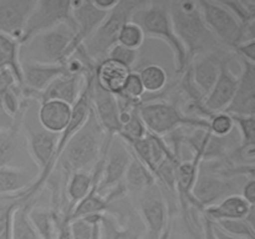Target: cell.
Wrapping results in <instances>:
<instances>
[{
  "label": "cell",
  "instance_id": "24",
  "mask_svg": "<svg viewBox=\"0 0 255 239\" xmlns=\"http://www.w3.org/2000/svg\"><path fill=\"white\" fill-rule=\"evenodd\" d=\"M254 209L241 194H233L203 211V216L212 222L246 218Z\"/></svg>",
  "mask_w": 255,
  "mask_h": 239
},
{
  "label": "cell",
  "instance_id": "35",
  "mask_svg": "<svg viewBox=\"0 0 255 239\" xmlns=\"http://www.w3.org/2000/svg\"><path fill=\"white\" fill-rule=\"evenodd\" d=\"M221 2L237 17L242 26L255 22V1L253 0H236V1L221 0Z\"/></svg>",
  "mask_w": 255,
  "mask_h": 239
},
{
  "label": "cell",
  "instance_id": "19",
  "mask_svg": "<svg viewBox=\"0 0 255 239\" xmlns=\"http://www.w3.org/2000/svg\"><path fill=\"white\" fill-rule=\"evenodd\" d=\"M86 77L76 76V75L65 74L60 75L59 77L54 80L44 91L40 94L37 99V104H41L44 101H61L65 104H69L70 106H74L75 102L81 95L82 89L85 86Z\"/></svg>",
  "mask_w": 255,
  "mask_h": 239
},
{
  "label": "cell",
  "instance_id": "12",
  "mask_svg": "<svg viewBox=\"0 0 255 239\" xmlns=\"http://www.w3.org/2000/svg\"><path fill=\"white\" fill-rule=\"evenodd\" d=\"M25 111L15 119L12 127L0 131V167H27L34 164L29 156L21 126Z\"/></svg>",
  "mask_w": 255,
  "mask_h": 239
},
{
  "label": "cell",
  "instance_id": "2",
  "mask_svg": "<svg viewBox=\"0 0 255 239\" xmlns=\"http://www.w3.org/2000/svg\"><path fill=\"white\" fill-rule=\"evenodd\" d=\"M167 7L174 34L189 61L197 55L223 47L204 22L198 1H167Z\"/></svg>",
  "mask_w": 255,
  "mask_h": 239
},
{
  "label": "cell",
  "instance_id": "8",
  "mask_svg": "<svg viewBox=\"0 0 255 239\" xmlns=\"http://www.w3.org/2000/svg\"><path fill=\"white\" fill-rule=\"evenodd\" d=\"M198 5L204 22L222 46L232 51L241 44L243 26L221 0H199Z\"/></svg>",
  "mask_w": 255,
  "mask_h": 239
},
{
  "label": "cell",
  "instance_id": "22",
  "mask_svg": "<svg viewBox=\"0 0 255 239\" xmlns=\"http://www.w3.org/2000/svg\"><path fill=\"white\" fill-rule=\"evenodd\" d=\"M37 122L46 131L52 133H62L69 124L72 115V106L61 101H44L39 104Z\"/></svg>",
  "mask_w": 255,
  "mask_h": 239
},
{
  "label": "cell",
  "instance_id": "42",
  "mask_svg": "<svg viewBox=\"0 0 255 239\" xmlns=\"http://www.w3.org/2000/svg\"><path fill=\"white\" fill-rule=\"evenodd\" d=\"M57 232L55 239H72L71 233H70L69 219L66 217H56Z\"/></svg>",
  "mask_w": 255,
  "mask_h": 239
},
{
  "label": "cell",
  "instance_id": "30",
  "mask_svg": "<svg viewBox=\"0 0 255 239\" xmlns=\"http://www.w3.org/2000/svg\"><path fill=\"white\" fill-rule=\"evenodd\" d=\"M107 208H109V204H107L105 197L100 196L96 192V188L92 187L90 193L74 207L71 214H70L69 222L84 218V217L94 216V214H105L107 212Z\"/></svg>",
  "mask_w": 255,
  "mask_h": 239
},
{
  "label": "cell",
  "instance_id": "13",
  "mask_svg": "<svg viewBox=\"0 0 255 239\" xmlns=\"http://www.w3.org/2000/svg\"><path fill=\"white\" fill-rule=\"evenodd\" d=\"M234 55V54H233ZM241 71L233 100L224 112L231 116H254L255 114V64L237 57Z\"/></svg>",
  "mask_w": 255,
  "mask_h": 239
},
{
  "label": "cell",
  "instance_id": "37",
  "mask_svg": "<svg viewBox=\"0 0 255 239\" xmlns=\"http://www.w3.org/2000/svg\"><path fill=\"white\" fill-rule=\"evenodd\" d=\"M234 129L237 131L241 144L254 143L255 122L254 116H232Z\"/></svg>",
  "mask_w": 255,
  "mask_h": 239
},
{
  "label": "cell",
  "instance_id": "17",
  "mask_svg": "<svg viewBox=\"0 0 255 239\" xmlns=\"http://www.w3.org/2000/svg\"><path fill=\"white\" fill-rule=\"evenodd\" d=\"M37 0H0V32L19 42Z\"/></svg>",
  "mask_w": 255,
  "mask_h": 239
},
{
  "label": "cell",
  "instance_id": "23",
  "mask_svg": "<svg viewBox=\"0 0 255 239\" xmlns=\"http://www.w3.org/2000/svg\"><path fill=\"white\" fill-rule=\"evenodd\" d=\"M131 70L111 59H105L96 65L95 81L104 90L117 95L124 89Z\"/></svg>",
  "mask_w": 255,
  "mask_h": 239
},
{
  "label": "cell",
  "instance_id": "32",
  "mask_svg": "<svg viewBox=\"0 0 255 239\" xmlns=\"http://www.w3.org/2000/svg\"><path fill=\"white\" fill-rule=\"evenodd\" d=\"M255 209L251 212L246 218L242 219H228V221L213 222L218 228L224 233L234 237H241L246 239H255Z\"/></svg>",
  "mask_w": 255,
  "mask_h": 239
},
{
  "label": "cell",
  "instance_id": "46",
  "mask_svg": "<svg viewBox=\"0 0 255 239\" xmlns=\"http://www.w3.org/2000/svg\"><path fill=\"white\" fill-rule=\"evenodd\" d=\"M167 239H191V237L187 234V232H179V231H176V229L172 227V222H171V231H169V234L168 237H167Z\"/></svg>",
  "mask_w": 255,
  "mask_h": 239
},
{
  "label": "cell",
  "instance_id": "41",
  "mask_svg": "<svg viewBox=\"0 0 255 239\" xmlns=\"http://www.w3.org/2000/svg\"><path fill=\"white\" fill-rule=\"evenodd\" d=\"M241 196L248 202L251 206H254L255 204V179L254 177L252 178H248L246 182H244L243 187L241 189Z\"/></svg>",
  "mask_w": 255,
  "mask_h": 239
},
{
  "label": "cell",
  "instance_id": "1",
  "mask_svg": "<svg viewBox=\"0 0 255 239\" xmlns=\"http://www.w3.org/2000/svg\"><path fill=\"white\" fill-rule=\"evenodd\" d=\"M107 137L95 116L92 107L81 128L70 138L56 166L66 176L74 172H92L104 153Z\"/></svg>",
  "mask_w": 255,
  "mask_h": 239
},
{
  "label": "cell",
  "instance_id": "11",
  "mask_svg": "<svg viewBox=\"0 0 255 239\" xmlns=\"http://www.w3.org/2000/svg\"><path fill=\"white\" fill-rule=\"evenodd\" d=\"M231 52V50L221 47L213 51L197 55L189 61L187 66L189 77L203 100L216 84L221 72L222 64Z\"/></svg>",
  "mask_w": 255,
  "mask_h": 239
},
{
  "label": "cell",
  "instance_id": "7",
  "mask_svg": "<svg viewBox=\"0 0 255 239\" xmlns=\"http://www.w3.org/2000/svg\"><path fill=\"white\" fill-rule=\"evenodd\" d=\"M136 211L143 226L142 239H167L173 218L163 191L157 182L137 197Z\"/></svg>",
  "mask_w": 255,
  "mask_h": 239
},
{
  "label": "cell",
  "instance_id": "20",
  "mask_svg": "<svg viewBox=\"0 0 255 239\" xmlns=\"http://www.w3.org/2000/svg\"><path fill=\"white\" fill-rule=\"evenodd\" d=\"M39 176L36 166L0 167V197L22 194Z\"/></svg>",
  "mask_w": 255,
  "mask_h": 239
},
{
  "label": "cell",
  "instance_id": "4",
  "mask_svg": "<svg viewBox=\"0 0 255 239\" xmlns=\"http://www.w3.org/2000/svg\"><path fill=\"white\" fill-rule=\"evenodd\" d=\"M143 31L146 37H153L166 42L173 54L176 74H183L189 64L188 55L174 34L169 17L167 1H144L131 17Z\"/></svg>",
  "mask_w": 255,
  "mask_h": 239
},
{
  "label": "cell",
  "instance_id": "38",
  "mask_svg": "<svg viewBox=\"0 0 255 239\" xmlns=\"http://www.w3.org/2000/svg\"><path fill=\"white\" fill-rule=\"evenodd\" d=\"M106 59L114 60V61L119 62V64L124 65L127 69L131 70V71H133L134 65L138 60V50H132L120 44H116L110 50Z\"/></svg>",
  "mask_w": 255,
  "mask_h": 239
},
{
  "label": "cell",
  "instance_id": "39",
  "mask_svg": "<svg viewBox=\"0 0 255 239\" xmlns=\"http://www.w3.org/2000/svg\"><path fill=\"white\" fill-rule=\"evenodd\" d=\"M232 52H233L237 57H241V59L246 60V61L255 64V40L237 45V46L232 50Z\"/></svg>",
  "mask_w": 255,
  "mask_h": 239
},
{
  "label": "cell",
  "instance_id": "29",
  "mask_svg": "<svg viewBox=\"0 0 255 239\" xmlns=\"http://www.w3.org/2000/svg\"><path fill=\"white\" fill-rule=\"evenodd\" d=\"M143 227L122 226L114 217L105 213L101 217V239H142Z\"/></svg>",
  "mask_w": 255,
  "mask_h": 239
},
{
  "label": "cell",
  "instance_id": "36",
  "mask_svg": "<svg viewBox=\"0 0 255 239\" xmlns=\"http://www.w3.org/2000/svg\"><path fill=\"white\" fill-rule=\"evenodd\" d=\"M208 129L216 137H228L234 132V122L231 115L217 112L208 119Z\"/></svg>",
  "mask_w": 255,
  "mask_h": 239
},
{
  "label": "cell",
  "instance_id": "16",
  "mask_svg": "<svg viewBox=\"0 0 255 239\" xmlns=\"http://www.w3.org/2000/svg\"><path fill=\"white\" fill-rule=\"evenodd\" d=\"M90 99H91L92 111L106 134L117 136L120 128H121L120 126V107L117 104V99L114 94L102 89L95 81V76L91 84Z\"/></svg>",
  "mask_w": 255,
  "mask_h": 239
},
{
  "label": "cell",
  "instance_id": "25",
  "mask_svg": "<svg viewBox=\"0 0 255 239\" xmlns=\"http://www.w3.org/2000/svg\"><path fill=\"white\" fill-rule=\"evenodd\" d=\"M122 184L126 189L127 196H136L137 198L142 192L156 184V178L153 173L132 154Z\"/></svg>",
  "mask_w": 255,
  "mask_h": 239
},
{
  "label": "cell",
  "instance_id": "28",
  "mask_svg": "<svg viewBox=\"0 0 255 239\" xmlns=\"http://www.w3.org/2000/svg\"><path fill=\"white\" fill-rule=\"evenodd\" d=\"M19 42L0 32V70H10L21 86V64L19 59Z\"/></svg>",
  "mask_w": 255,
  "mask_h": 239
},
{
  "label": "cell",
  "instance_id": "44",
  "mask_svg": "<svg viewBox=\"0 0 255 239\" xmlns=\"http://www.w3.org/2000/svg\"><path fill=\"white\" fill-rule=\"evenodd\" d=\"M117 1H119V0H111V1H104V0H96V1H92V2H94L95 6H96L97 9L101 10V11L109 12V11H111V10L114 9L115 6H116Z\"/></svg>",
  "mask_w": 255,
  "mask_h": 239
},
{
  "label": "cell",
  "instance_id": "34",
  "mask_svg": "<svg viewBox=\"0 0 255 239\" xmlns=\"http://www.w3.org/2000/svg\"><path fill=\"white\" fill-rule=\"evenodd\" d=\"M144 40H146V36H144L141 27L136 22L128 21L122 26L117 44L132 50H138L143 45Z\"/></svg>",
  "mask_w": 255,
  "mask_h": 239
},
{
  "label": "cell",
  "instance_id": "45",
  "mask_svg": "<svg viewBox=\"0 0 255 239\" xmlns=\"http://www.w3.org/2000/svg\"><path fill=\"white\" fill-rule=\"evenodd\" d=\"M212 223H213V222H212ZM213 233L217 239H246V238H241V237H234V236H231V234L224 233V232L222 231L221 228H218L214 223H213Z\"/></svg>",
  "mask_w": 255,
  "mask_h": 239
},
{
  "label": "cell",
  "instance_id": "5",
  "mask_svg": "<svg viewBox=\"0 0 255 239\" xmlns=\"http://www.w3.org/2000/svg\"><path fill=\"white\" fill-rule=\"evenodd\" d=\"M143 2L138 0H119L116 6L107 12L94 34L81 45L86 56L96 65L106 59L110 50L117 44L122 26L131 21L133 12Z\"/></svg>",
  "mask_w": 255,
  "mask_h": 239
},
{
  "label": "cell",
  "instance_id": "18",
  "mask_svg": "<svg viewBox=\"0 0 255 239\" xmlns=\"http://www.w3.org/2000/svg\"><path fill=\"white\" fill-rule=\"evenodd\" d=\"M106 15L107 12L97 9L91 0L71 1V16L76 27V34L72 44L74 52L94 34Z\"/></svg>",
  "mask_w": 255,
  "mask_h": 239
},
{
  "label": "cell",
  "instance_id": "43",
  "mask_svg": "<svg viewBox=\"0 0 255 239\" xmlns=\"http://www.w3.org/2000/svg\"><path fill=\"white\" fill-rule=\"evenodd\" d=\"M14 123H15V119H12L10 115H7V112L5 111L1 102H0V131L10 128V127H12V124Z\"/></svg>",
  "mask_w": 255,
  "mask_h": 239
},
{
  "label": "cell",
  "instance_id": "3",
  "mask_svg": "<svg viewBox=\"0 0 255 239\" xmlns=\"http://www.w3.org/2000/svg\"><path fill=\"white\" fill-rule=\"evenodd\" d=\"M75 34L76 27L74 21H66L35 35L29 41L20 45V64L62 65L74 54Z\"/></svg>",
  "mask_w": 255,
  "mask_h": 239
},
{
  "label": "cell",
  "instance_id": "21",
  "mask_svg": "<svg viewBox=\"0 0 255 239\" xmlns=\"http://www.w3.org/2000/svg\"><path fill=\"white\" fill-rule=\"evenodd\" d=\"M129 151L136 158H138L152 173L168 154L173 153L167 146L162 137L147 132L143 138L138 139L133 144L128 146Z\"/></svg>",
  "mask_w": 255,
  "mask_h": 239
},
{
  "label": "cell",
  "instance_id": "14",
  "mask_svg": "<svg viewBox=\"0 0 255 239\" xmlns=\"http://www.w3.org/2000/svg\"><path fill=\"white\" fill-rule=\"evenodd\" d=\"M234 60L233 52L224 59L221 72L211 92L203 100L204 109L209 115L224 112L233 100L238 85V75L232 70V61Z\"/></svg>",
  "mask_w": 255,
  "mask_h": 239
},
{
  "label": "cell",
  "instance_id": "6",
  "mask_svg": "<svg viewBox=\"0 0 255 239\" xmlns=\"http://www.w3.org/2000/svg\"><path fill=\"white\" fill-rule=\"evenodd\" d=\"M139 117L147 132L163 137L182 127L208 128V121L204 119L188 117L168 100H156L141 104L137 107Z\"/></svg>",
  "mask_w": 255,
  "mask_h": 239
},
{
  "label": "cell",
  "instance_id": "33",
  "mask_svg": "<svg viewBox=\"0 0 255 239\" xmlns=\"http://www.w3.org/2000/svg\"><path fill=\"white\" fill-rule=\"evenodd\" d=\"M146 133L147 129L136 109L132 112L131 117L127 120V122L122 124L120 132L117 133V137H120L127 146H131V144H133L138 139L143 138Z\"/></svg>",
  "mask_w": 255,
  "mask_h": 239
},
{
  "label": "cell",
  "instance_id": "31",
  "mask_svg": "<svg viewBox=\"0 0 255 239\" xmlns=\"http://www.w3.org/2000/svg\"><path fill=\"white\" fill-rule=\"evenodd\" d=\"M36 202H26L15 211L12 216L11 239H41L27 217V209Z\"/></svg>",
  "mask_w": 255,
  "mask_h": 239
},
{
  "label": "cell",
  "instance_id": "15",
  "mask_svg": "<svg viewBox=\"0 0 255 239\" xmlns=\"http://www.w3.org/2000/svg\"><path fill=\"white\" fill-rule=\"evenodd\" d=\"M64 64L62 65H42L21 62V92L26 100L36 101L40 94L54 81L60 75L65 74Z\"/></svg>",
  "mask_w": 255,
  "mask_h": 239
},
{
  "label": "cell",
  "instance_id": "40",
  "mask_svg": "<svg viewBox=\"0 0 255 239\" xmlns=\"http://www.w3.org/2000/svg\"><path fill=\"white\" fill-rule=\"evenodd\" d=\"M20 86L19 82H17L16 77L12 74L10 70L2 69L0 70V97L7 92L9 90L14 89V87Z\"/></svg>",
  "mask_w": 255,
  "mask_h": 239
},
{
  "label": "cell",
  "instance_id": "10",
  "mask_svg": "<svg viewBox=\"0 0 255 239\" xmlns=\"http://www.w3.org/2000/svg\"><path fill=\"white\" fill-rule=\"evenodd\" d=\"M66 21H74L71 16V1L37 0L25 25V29L19 40V45L25 44L40 32L46 31Z\"/></svg>",
  "mask_w": 255,
  "mask_h": 239
},
{
  "label": "cell",
  "instance_id": "9",
  "mask_svg": "<svg viewBox=\"0 0 255 239\" xmlns=\"http://www.w3.org/2000/svg\"><path fill=\"white\" fill-rule=\"evenodd\" d=\"M131 157L132 153L128 146L120 137H107L104 149L101 176L97 186H94L100 196L105 197L122 183Z\"/></svg>",
  "mask_w": 255,
  "mask_h": 239
},
{
  "label": "cell",
  "instance_id": "27",
  "mask_svg": "<svg viewBox=\"0 0 255 239\" xmlns=\"http://www.w3.org/2000/svg\"><path fill=\"white\" fill-rule=\"evenodd\" d=\"M27 217L30 223L41 239H55L56 238L57 223L56 214L50 207L36 206L32 204L27 209Z\"/></svg>",
  "mask_w": 255,
  "mask_h": 239
},
{
  "label": "cell",
  "instance_id": "26",
  "mask_svg": "<svg viewBox=\"0 0 255 239\" xmlns=\"http://www.w3.org/2000/svg\"><path fill=\"white\" fill-rule=\"evenodd\" d=\"M94 181L92 172L80 171L70 174L65 186V198H66L69 218L74 207L90 193L95 184Z\"/></svg>",
  "mask_w": 255,
  "mask_h": 239
}]
</instances>
